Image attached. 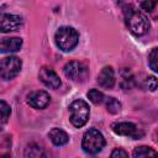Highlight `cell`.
<instances>
[{"mask_svg":"<svg viewBox=\"0 0 158 158\" xmlns=\"http://www.w3.org/2000/svg\"><path fill=\"white\" fill-rule=\"evenodd\" d=\"M125 14V22L127 28L136 36H142L149 30V21L148 19L135 6L126 5L123 7Z\"/></svg>","mask_w":158,"mask_h":158,"instance_id":"cell-1","label":"cell"},{"mask_svg":"<svg viewBox=\"0 0 158 158\" xmlns=\"http://www.w3.org/2000/svg\"><path fill=\"white\" fill-rule=\"evenodd\" d=\"M54 42L57 47L63 52H69L74 49L79 42V35L77 30L69 26H62L57 30L54 35Z\"/></svg>","mask_w":158,"mask_h":158,"instance_id":"cell-2","label":"cell"},{"mask_svg":"<svg viewBox=\"0 0 158 158\" xmlns=\"http://www.w3.org/2000/svg\"><path fill=\"white\" fill-rule=\"evenodd\" d=\"M69 112H70V122L74 127L77 128H80L83 127L88 120H89V116H90V109H89V105L86 101L81 100V99H78V100H74L70 105H69Z\"/></svg>","mask_w":158,"mask_h":158,"instance_id":"cell-3","label":"cell"},{"mask_svg":"<svg viewBox=\"0 0 158 158\" xmlns=\"http://www.w3.org/2000/svg\"><path fill=\"white\" fill-rule=\"evenodd\" d=\"M105 146V138L102 133L96 128H89L81 139V148L89 154L99 153Z\"/></svg>","mask_w":158,"mask_h":158,"instance_id":"cell-4","label":"cell"},{"mask_svg":"<svg viewBox=\"0 0 158 158\" xmlns=\"http://www.w3.org/2000/svg\"><path fill=\"white\" fill-rule=\"evenodd\" d=\"M22 60L16 56H9L0 62V77L4 80L14 79L21 70Z\"/></svg>","mask_w":158,"mask_h":158,"instance_id":"cell-5","label":"cell"},{"mask_svg":"<svg viewBox=\"0 0 158 158\" xmlns=\"http://www.w3.org/2000/svg\"><path fill=\"white\" fill-rule=\"evenodd\" d=\"M63 72L67 78L75 80V81L84 80L88 74V69H86L85 64L81 62H78V60H72V62L67 63L63 68Z\"/></svg>","mask_w":158,"mask_h":158,"instance_id":"cell-6","label":"cell"},{"mask_svg":"<svg viewBox=\"0 0 158 158\" xmlns=\"http://www.w3.org/2000/svg\"><path fill=\"white\" fill-rule=\"evenodd\" d=\"M112 131L116 135L131 137L133 139H138L143 136V131L139 130L135 123L132 122H117L112 125Z\"/></svg>","mask_w":158,"mask_h":158,"instance_id":"cell-7","label":"cell"},{"mask_svg":"<svg viewBox=\"0 0 158 158\" xmlns=\"http://www.w3.org/2000/svg\"><path fill=\"white\" fill-rule=\"evenodd\" d=\"M22 26V17L14 14H2L0 21V30L1 32H11L17 31Z\"/></svg>","mask_w":158,"mask_h":158,"instance_id":"cell-8","label":"cell"},{"mask_svg":"<svg viewBox=\"0 0 158 158\" xmlns=\"http://www.w3.org/2000/svg\"><path fill=\"white\" fill-rule=\"evenodd\" d=\"M38 77H40L41 81H42L46 86H48V88H51V89H58V88L60 86V84H62L59 75H58L53 69H51V68H48V67H42V68L40 69Z\"/></svg>","mask_w":158,"mask_h":158,"instance_id":"cell-9","label":"cell"},{"mask_svg":"<svg viewBox=\"0 0 158 158\" xmlns=\"http://www.w3.org/2000/svg\"><path fill=\"white\" fill-rule=\"evenodd\" d=\"M51 101V96L47 91L44 90H37V91H32L28 96H27V102L30 106H32L33 109H44Z\"/></svg>","mask_w":158,"mask_h":158,"instance_id":"cell-10","label":"cell"},{"mask_svg":"<svg viewBox=\"0 0 158 158\" xmlns=\"http://www.w3.org/2000/svg\"><path fill=\"white\" fill-rule=\"evenodd\" d=\"M98 83L100 86L105 89H111L115 84V72L112 67L106 65L101 69V72L98 75Z\"/></svg>","mask_w":158,"mask_h":158,"instance_id":"cell-11","label":"cell"},{"mask_svg":"<svg viewBox=\"0 0 158 158\" xmlns=\"http://www.w3.org/2000/svg\"><path fill=\"white\" fill-rule=\"evenodd\" d=\"M22 46V38L20 37H4L1 40L0 49L2 53H11L20 51Z\"/></svg>","mask_w":158,"mask_h":158,"instance_id":"cell-12","label":"cell"},{"mask_svg":"<svg viewBox=\"0 0 158 158\" xmlns=\"http://www.w3.org/2000/svg\"><path fill=\"white\" fill-rule=\"evenodd\" d=\"M48 137H49V139L52 141V143L54 144V146H64L65 143H68V141H69V136H68V133L65 132V131H63L62 128H57V127H54V128H52L51 131H49V133H48Z\"/></svg>","mask_w":158,"mask_h":158,"instance_id":"cell-13","label":"cell"},{"mask_svg":"<svg viewBox=\"0 0 158 158\" xmlns=\"http://www.w3.org/2000/svg\"><path fill=\"white\" fill-rule=\"evenodd\" d=\"M23 158H47L43 148L37 143H30L26 146Z\"/></svg>","mask_w":158,"mask_h":158,"instance_id":"cell-14","label":"cell"},{"mask_svg":"<svg viewBox=\"0 0 158 158\" xmlns=\"http://www.w3.org/2000/svg\"><path fill=\"white\" fill-rule=\"evenodd\" d=\"M132 156L133 158H158V153L148 146H139L135 148Z\"/></svg>","mask_w":158,"mask_h":158,"instance_id":"cell-15","label":"cell"},{"mask_svg":"<svg viewBox=\"0 0 158 158\" xmlns=\"http://www.w3.org/2000/svg\"><path fill=\"white\" fill-rule=\"evenodd\" d=\"M148 65L153 72L158 73V47L151 49L148 54Z\"/></svg>","mask_w":158,"mask_h":158,"instance_id":"cell-16","label":"cell"},{"mask_svg":"<svg viewBox=\"0 0 158 158\" xmlns=\"http://www.w3.org/2000/svg\"><path fill=\"white\" fill-rule=\"evenodd\" d=\"M88 98H89V100H90L93 104H95V105H99V104L104 102V100H105L104 94H102L100 90H98V89H91V90H89V91H88Z\"/></svg>","mask_w":158,"mask_h":158,"instance_id":"cell-17","label":"cell"},{"mask_svg":"<svg viewBox=\"0 0 158 158\" xmlns=\"http://www.w3.org/2000/svg\"><path fill=\"white\" fill-rule=\"evenodd\" d=\"M106 109L111 114H117L121 110V104L115 98H107L106 99Z\"/></svg>","mask_w":158,"mask_h":158,"instance_id":"cell-18","label":"cell"},{"mask_svg":"<svg viewBox=\"0 0 158 158\" xmlns=\"http://www.w3.org/2000/svg\"><path fill=\"white\" fill-rule=\"evenodd\" d=\"M0 111H1V123L4 125L7 121L10 114H11V107L4 100H1L0 101Z\"/></svg>","mask_w":158,"mask_h":158,"instance_id":"cell-19","label":"cell"},{"mask_svg":"<svg viewBox=\"0 0 158 158\" xmlns=\"http://www.w3.org/2000/svg\"><path fill=\"white\" fill-rule=\"evenodd\" d=\"M144 88L147 90H149V91H154L158 88V80H157V78L153 77V75L146 77V79H144Z\"/></svg>","mask_w":158,"mask_h":158,"instance_id":"cell-20","label":"cell"},{"mask_svg":"<svg viewBox=\"0 0 158 158\" xmlns=\"http://www.w3.org/2000/svg\"><path fill=\"white\" fill-rule=\"evenodd\" d=\"M110 158H128V153L122 148H115L111 152Z\"/></svg>","mask_w":158,"mask_h":158,"instance_id":"cell-21","label":"cell"},{"mask_svg":"<svg viewBox=\"0 0 158 158\" xmlns=\"http://www.w3.org/2000/svg\"><path fill=\"white\" fill-rule=\"evenodd\" d=\"M139 6H141V9L144 10L146 12H151V11H153V9L157 6V1H142V2L139 4Z\"/></svg>","mask_w":158,"mask_h":158,"instance_id":"cell-22","label":"cell"},{"mask_svg":"<svg viewBox=\"0 0 158 158\" xmlns=\"http://www.w3.org/2000/svg\"><path fill=\"white\" fill-rule=\"evenodd\" d=\"M1 158H10V156H9L7 153H5V154H2V156H1Z\"/></svg>","mask_w":158,"mask_h":158,"instance_id":"cell-23","label":"cell"}]
</instances>
